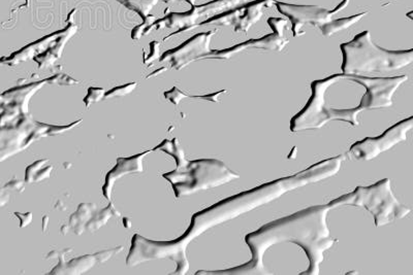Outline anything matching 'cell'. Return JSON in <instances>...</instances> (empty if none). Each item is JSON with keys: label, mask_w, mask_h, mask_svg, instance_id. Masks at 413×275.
<instances>
[{"label": "cell", "mask_w": 413, "mask_h": 275, "mask_svg": "<svg viewBox=\"0 0 413 275\" xmlns=\"http://www.w3.org/2000/svg\"><path fill=\"white\" fill-rule=\"evenodd\" d=\"M344 160V155L333 157L313 164L299 173L264 184L255 189L218 202L211 208L195 214L192 217L190 227L180 238L170 242H155L157 245L154 247L156 258L173 260L177 263L175 274H185L189 270L186 248L195 237L217 225L268 204L292 190L336 175Z\"/></svg>", "instance_id": "1"}, {"label": "cell", "mask_w": 413, "mask_h": 275, "mask_svg": "<svg viewBox=\"0 0 413 275\" xmlns=\"http://www.w3.org/2000/svg\"><path fill=\"white\" fill-rule=\"evenodd\" d=\"M329 205L311 206L291 216L271 222L245 236V242L251 250V260L241 266L220 270L200 271L198 274L212 275H256L268 274L264 257L273 245L291 242L306 253L309 267L303 275H318L323 262V254L337 242L331 236L328 226Z\"/></svg>", "instance_id": "2"}, {"label": "cell", "mask_w": 413, "mask_h": 275, "mask_svg": "<svg viewBox=\"0 0 413 275\" xmlns=\"http://www.w3.org/2000/svg\"><path fill=\"white\" fill-rule=\"evenodd\" d=\"M344 75L392 74L413 62V50L388 51L376 45L369 31H363L352 40L340 45Z\"/></svg>", "instance_id": "3"}, {"label": "cell", "mask_w": 413, "mask_h": 275, "mask_svg": "<svg viewBox=\"0 0 413 275\" xmlns=\"http://www.w3.org/2000/svg\"><path fill=\"white\" fill-rule=\"evenodd\" d=\"M328 205L331 210L340 206L363 208L373 216L377 228L402 220L411 212L395 197L389 178L378 180L372 186L358 187L351 193L334 199Z\"/></svg>", "instance_id": "4"}, {"label": "cell", "mask_w": 413, "mask_h": 275, "mask_svg": "<svg viewBox=\"0 0 413 275\" xmlns=\"http://www.w3.org/2000/svg\"><path fill=\"white\" fill-rule=\"evenodd\" d=\"M172 186L176 197L181 198L198 191L213 189L234 179L240 175L229 169L222 161L203 159L184 160L177 169L163 175Z\"/></svg>", "instance_id": "5"}, {"label": "cell", "mask_w": 413, "mask_h": 275, "mask_svg": "<svg viewBox=\"0 0 413 275\" xmlns=\"http://www.w3.org/2000/svg\"><path fill=\"white\" fill-rule=\"evenodd\" d=\"M343 79H346V76L341 74L312 82V95L308 103L290 121L291 132L296 133L302 130L319 129L331 121L327 111L328 107L325 106V94L330 87Z\"/></svg>", "instance_id": "6"}, {"label": "cell", "mask_w": 413, "mask_h": 275, "mask_svg": "<svg viewBox=\"0 0 413 275\" xmlns=\"http://www.w3.org/2000/svg\"><path fill=\"white\" fill-rule=\"evenodd\" d=\"M413 127V118L395 124L378 137L367 139L353 144L349 151L344 155L345 159L355 161H370L377 158L380 154L393 149L395 146L403 143L407 139L408 132Z\"/></svg>", "instance_id": "7"}, {"label": "cell", "mask_w": 413, "mask_h": 275, "mask_svg": "<svg viewBox=\"0 0 413 275\" xmlns=\"http://www.w3.org/2000/svg\"><path fill=\"white\" fill-rule=\"evenodd\" d=\"M346 79L353 83L362 85L366 88V93L362 97L360 104L355 107L360 113L367 109H377L390 107L393 105V96L398 88L407 81V76L392 78H369L365 76L345 75Z\"/></svg>", "instance_id": "8"}, {"label": "cell", "mask_w": 413, "mask_h": 275, "mask_svg": "<svg viewBox=\"0 0 413 275\" xmlns=\"http://www.w3.org/2000/svg\"><path fill=\"white\" fill-rule=\"evenodd\" d=\"M215 31L199 33L178 48L165 52L160 61L169 62L171 67L180 71L198 59H204L210 52L211 39Z\"/></svg>", "instance_id": "9"}, {"label": "cell", "mask_w": 413, "mask_h": 275, "mask_svg": "<svg viewBox=\"0 0 413 275\" xmlns=\"http://www.w3.org/2000/svg\"><path fill=\"white\" fill-rule=\"evenodd\" d=\"M276 7L279 13L290 20L294 37L305 33L303 27L307 24L321 26L332 21L333 15L331 12L317 6H297L276 3Z\"/></svg>", "instance_id": "10"}, {"label": "cell", "mask_w": 413, "mask_h": 275, "mask_svg": "<svg viewBox=\"0 0 413 275\" xmlns=\"http://www.w3.org/2000/svg\"><path fill=\"white\" fill-rule=\"evenodd\" d=\"M288 40L284 37V35H280L277 33L268 34L258 39H250L240 44L234 45L232 48L220 51H211L204 59H229L232 56L237 55L248 49H256V50H267V51H282L284 47L287 44Z\"/></svg>", "instance_id": "11"}, {"label": "cell", "mask_w": 413, "mask_h": 275, "mask_svg": "<svg viewBox=\"0 0 413 275\" xmlns=\"http://www.w3.org/2000/svg\"><path fill=\"white\" fill-rule=\"evenodd\" d=\"M149 154V152L142 153L138 156L132 158H119L117 160V165L113 168L105 177V184L102 188L104 197L110 200L112 195V190L115 181L120 177L128 174L131 172H142L143 171V160L144 157Z\"/></svg>", "instance_id": "12"}, {"label": "cell", "mask_w": 413, "mask_h": 275, "mask_svg": "<svg viewBox=\"0 0 413 275\" xmlns=\"http://www.w3.org/2000/svg\"><path fill=\"white\" fill-rule=\"evenodd\" d=\"M275 2L274 0H257L248 4L243 10V16L240 17L238 23L235 24L234 32H246L252 25L260 20L264 15V10L270 8Z\"/></svg>", "instance_id": "13"}, {"label": "cell", "mask_w": 413, "mask_h": 275, "mask_svg": "<svg viewBox=\"0 0 413 275\" xmlns=\"http://www.w3.org/2000/svg\"><path fill=\"white\" fill-rule=\"evenodd\" d=\"M96 262V259L94 256H85L82 258H77L74 259L73 261L69 262L68 264L64 263L63 257L59 258V264L56 268L52 270V274H63V273H70V274H79V273H84L87 270H89Z\"/></svg>", "instance_id": "14"}, {"label": "cell", "mask_w": 413, "mask_h": 275, "mask_svg": "<svg viewBox=\"0 0 413 275\" xmlns=\"http://www.w3.org/2000/svg\"><path fill=\"white\" fill-rule=\"evenodd\" d=\"M96 206L92 203H83L79 206L77 213H75L70 219V227L74 229L77 235H81L86 230L87 223L93 218V213Z\"/></svg>", "instance_id": "15"}, {"label": "cell", "mask_w": 413, "mask_h": 275, "mask_svg": "<svg viewBox=\"0 0 413 275\" xmlns=\"http://www.w3.org/2000/svg\"><path fill=\"white\" fill-rule=\"evenodd\" d=\"M366 15H368V12L365 13H361L355 16H351L348 18H343V19H338V20H332L330 22H328L327 24H323L321 26H319V29L321 30L322 34L327 37L332 36L340 31H343L349 27H351L352 25L357 24L359 21H361Z\"/></svg>", "instance_id": "16"}, {"label": "cell", "mask_w": 413, "mask_h": 275, "mask_svg": "<svg viewBox=\"0 0 413 275\" xmlns=\"http://www.w3.org/2000/svg\"><path fill=\"white\" fill-rule=\"evenodd\" d=\"M242 8H237L233 10L226 11L219 15H214L213 17L209 18L208 20L202 22L198 26H205V25H214V26H229L235 25L238 23L241 14L243 13Z\"/></svg>", "instance_id": "17"}, {"label": "cell", "mask_w": 413, "mask_h": 275, "mask_svg": "<svg viewBox=\"0 0 413 275\" xmlns=\"http://www.w3.org/2000/svg\"><path fill=\"white\" fill-rule=\"evenodd\" d=\"M117 2L126 7L128 10L139 14L144 20L149 16V13L159 3V0H117Z\"/></svg>", "instance_id": "18"}, {"label": "cell", "mask_w": 413, "mask_h": 275, "mask_svg": "<svg viewBox=\"0 0 413 275\" xmlns=\"http://www.w3.org/2000/svg\"><path fill=\"white\" fill-rule=\"evenodd\" d=\"M114 214H116L118 216V213L114 210L113 205L111 204L105 210H102L98 215H96L93 219L91 218V220L86 225V230H88L90 232H95L96 230L101 228L103 225H105L106 222L112 218V216H114Z\"/></svg>", "instance_id": "19"}, {"label": "cell", "mask_w": 413, "mask_h": 275, "mask_svg": "<svg viewBox=\"0 0 413 275\" xmlns=\"http://www.w3.org/2000/svg\"><path fill=\"white\" fill-rule=\"evenodd\" d=\"M155 21H156V19L154 16H150V15L147 16L141 25L134 28V30L132 31V38L135 40H139L144 35L149 34V32L154 29Z\"/></svg>", "instance_id": "20"}, {"label": "cell", "mask_w": 413, "mask_h": 275, "mask_svg": "<svg viewBox=\"0 0 413 275\" xmlns=\"http://www.w3.org/2000/svg\"><path fill=\"white\" fill-rule=\"evenodd\" d=\"M137 87H138V84H137V83L127 84V85H124V86H122V87H117V88L112 89V90H110L108 92H106L105 95H104V97H105L106 99H108V98H112V97H120V96L122 97V96H126V95L131 94Z\"/></svg>", "instance_id": "21"}, {"label": "cell", "mask_w": 413, "mask_h": 275, "mask_svg": "<svg viewBox=\"0 0 413 275\" xmlns=\"http://www.w3.org/2000/svg\"><path fill=\"white\" fill-rule=\"evenodd\" d=\"M105 95V92L101 88H89L86 97L84 98L85 105L89 107L91 104L100 101Z\"/></svg>", "instance_id": "22"}, {"label": "cell", "mask_w": 413, "mask_h": 275, "mask_svg": "<svg viewBox=\"0 0 413 275\" xmlns=\"http://www.w3.org/2000/svg\"><path fill=\"white\" fill-rule=\"evenodd\" d=\"M160 54V42L153 40L150 42V54L144 58V64L147 65V67H150L155 60L159 58Z\"/></svg>", "instance_id": "23"}, {"label": "cell", "mask_w": 413, "mask_h": 275, "mask_svg": "<svg viewBox=\"0 0 413 275\" xmlns=\"http://www.w3.org/2000/svg\"><path fill=\"white\" fill-rule=\"evenodd\" d=\"M46 163H47V160H40V161H37L34 164L30 165L29 167H27L26 174H25V181L33 182L36 174L44 167V164H46Z\"/></svg>", "instance_id": "24"}, {"label": "cell", "mask_w": 413, "mask_h": 275, "mask_svg": "<svg viewBox=\"0 0 413 275\" xmlns=\"http://www.w3.org/2000/svg\"><path fill=\"white\" fill-rule=\"evenodd\" d=\"M164 97L168 101H170L172 104L178 105L182 99H184L186 97H189V96L184 94L182 91H180L177 87H173L171 90L164 93Z\"/></svg>", "instance_id": "25"}, {"label": "cell", "mask_w": 413, "mask_h": 275, "mask_svg": "<svg viewBox=\"0 0 413 275\" xmlns=\"http://www.w3.org/2000/svg\"><path fill=\"white\" fill-rule=\"evenodd\" d=\"M268 25L272 28L274 33L284 35V30L286 28L287 22L282 19V18H269L268 19Z\"/></svg>", "instance_id": "26"}, {"label": "cell", "mask_w": 413, "mask_h": 275, "mask_svg": "<svg viewBox=\"0 0 413 275\" xmlns=\"http://www.w3.org/2000/svg\"><path fill=\"white\" fill-rule=\"evenodd\" d=\"M122 250H123L122 246H118V247H116L114 249H107V250H104V251H99V253L95 254L94 257H95V259H96V261L98 263H103V262L108 261L112 257H114L115 255H118Z\"/></svg>", "instance_id": "27"}, {"label": "cell", "mask_w": 413, "mask_h": 275, "mask_svg": "<svg viewBox=\"0 0 413 275\" xmlns=\"http://www.w3.org/2000/svg\"><path fill=\"white\" fill-rule=\"evenodd\" d=\"M49 84H58V85H64V86H71V85H76L78 82L76 80L71 79L67 75H57L56 77H52L47 80Z\"/></svg>", "instance_id": "28"}, {"label": "cell", "mask_w": 413, "mask_h": 275, "mask_svg": "<svg viewBox=\"0 0 413 275\" xmlns=\"http://www.w3.org/2000/svg\"><path fill=\"white\" fill-rule=\"evenodd\" d=\"M15 215L20 219V222H21L20 227H21V228L27 227V226L31 223V221H32V214H31V213H27V214H19V213H16Z\"/></svg>", "instance_id": "29"}, {"label": "cell", "mask_w": 413, "mask_h": 275, "mask_svg": "<svg viewBox=\"0 0 413 275\" xmlns=\"http://www.w3.org/2000/svg\"><path fill=\"white\" fill-rule=\"evenodd\" d=\"M52 169H53V167H52V166H49L48 168H45V169L41 170V171L39 170L38 173L36 174L35 178H34V181L38 182V181H41V180H44V179L50 177V173H51Z\"/></svg>", "instance_id": "30"}, {"label": "cell", "mask_w": 413, "mask_h": 275, "mask_svg": "<svg viewBox=\"0 0 413 275\" xmlns=\"http://www.w3.org/2000/svg\"><path fill=\"white\" fill-rule=\"evenodd\" d=\"M5 189H10L18 192H22L24 190V185L20 180H11L9 184L5 186Z\"/></svg>", "instance_id": "31"}, {"label": "cell", "mask_w": 413, "mask_h": 275, "mask_svg": "<svg viewBox=\"0 0 413 275\" xmlns=\"http://www.w3.org/2000/svg\"><path fill=\"white\" fill-rule=\"evenodd\" d=\"M78 123H79V122H77V123H74L73 125H70V126H66V127H62V126H57V127H54V126H51V127L53 128V130H50L48 134H50V135H53V134H58V133H62V132H63V131H66V130H70V129L74 128L75 126H77V124H78Z\"/></svg>", "instance_id": "32"}, {"label": "cell", "mask_w": 413, "mask_h": 275, "mask_svg": "<svg viewBox=\"0 0 413 275\" xmlns=\"http://www.w3.org/2000/svg\"><path fill=\"white\" fill-rule=\"evenodd\" d=\"M225 91H219L217 93L214 94H210V95H205V96H191V98H202L205 100H209V101H213V102H218V97L221 93H224Z\"/></svg>", "instance_id": "33"}, {"label": "cell", "mask_w": 413, "mask_h": 275, "mask_svg": "<svg viewBox=\"0 0 413 275\" xmlns=\"http://www.w3.org/2000/svg\"><path fill=\"white\" fill-rule=\"evenodd\" d=\"M10 201V195L6 189H0V208H4Z\"/></svg>", "instance_id": "34"}, {"label": "cell", "mask_w": 413, "mask_h": 275, "mask_svg": "<svg viewBox=\"0 0 413 275\" xmlns=\"http://www.w3.org/2000/svg\"><path fill=\"white\" fill-rule=\"evenodd\" d=\"M349 2L350 0H343V2L333 11V12H331V14L332 15H334V14H336V13H338V12H340V11H342V10H344L347 6H348V4H349Z\"/></svg>", "instance_id": "35"}, {"label": "cell", "mask_w": 413, "mask_h": 275, "mask_svg": "<svg viewBox=\"0 0 413 275\" xmlns=\"http://www.w3.org/2000/svg\"><path fill=\"white\" fill-rule=\"evenodd\" d=\"M166 71H167V67H161V68H159V70H157L156 72L152 73L150 76H148L147 79H150V78H152V77H157L159 74H163V73L166 72Z\"/></svg>", "instance_id": "36"}, {"label": "cell", "mask_w": 413, "mask_h": 275, "mask_svg": "<svg viewBox=\"0 0 413 275\" xmlns=\"http://www.w3.org/2000/svg\"><path fill=\"white\" fill-rule=\"evenodd\" d=\"M296 157H297V148L293 147L292 150H291V152H290L289 155L287 156V159H288V160H292V159H294Z\"/></svg>", "instance_id": "37"}, {"label": "cell", "mask_w": 413, "mask_h": 275, "mask_svg": "<svg viewBox=\"0 0 413 275\" xmlns=\"http://www.w3.org/2000/svg\"><path fill=\"white\" fill-rule=\"evenodd\" d=\"M48 223H49V217L45 216L42 219V230L44 232L47 231V227H48Z\"/></svg>", "instance_id": "38"}, {"label": "cell", "mask_w": 413, "mask_h": 275, "mask_svg": "<svg viewBox=\"0 0 413 275\" xmlns=\"http://www.w3.org/2000/svg\"><path fill=\"white\" fill-rule=\"evenodd\" d=\"M123 224H124V227H125L126 229L132 228V222H131V220H128L127 218H124V219H123Z\"/></svg>", "instance_id": "39"}, {"label": "cell", "mask_w": 413, "mask_h": 275, "mask_svg": "<svg viewBox=\"0 0 413 275\" xmlns=\"http://www.w3.org/2000/svg\"><path fill=\"white\" fill-rule=\"evenodd\" d=\"M70 228V226H63L62 228H61V234H63V235H67L68 234V229Z\"/></svg>", "instance_id": "40"}]
</instances>
